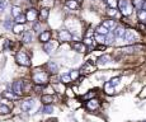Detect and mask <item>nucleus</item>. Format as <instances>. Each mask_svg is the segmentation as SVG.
<instances>
[{
	"label": "nucleus",
	"instance_id": "1",
	"mask_svg": "<svg viewBox=\"0 0 146 122\" xmlns=\"http://www.w3.org/2000/svg\"><path fill=\"white\" fill-rule=\"evenodd\" d=\"M118 7L119 10L123 15H131L133 12V4L130 1V0H119L118 1Z\"/></svg>",
	"mask_w": 146,
	"mask_h": 122
},
{
	"label": "nucleus",
	"instance_id": "2",
	"mask_svg": "<svg viewBox=\"0 0 146 122\" xmlns=\"http://www.w3.org/2000/svg\"><path fill=\"white\" fill-rule=\"evenodd\" d=\"M33 81H35L37 85H42V84H46L48 81V75L44 71H36L33 75Z\"/></svg>",
	"mask_w": 146,
	"mask_h": 122
},
{
	"label": "nucleus",
	"instance_id": "3",
	"mask_svg": "<svg viewBox=\"0 0 146 122\" xmlns=\"http://www.w3.org/2000/svg\"><path fill=\"white\" fill-rule=\"evenodd\" d=\"M15 60L18 62L19 65H22V66H31V59L28 57V55L26 52H18L15 56Z\"/></svg>",
	"mask_w": 146,
	"mask_h": 122
},
{
	"label": "nucleus",
	"instance_id": "4",
	"mask_svg": "<svg viewBox=\"0 0 146 122\" xmlns=\"http://www.w3.org/2000/svg\"><path fill=\"white\" fill-rule=\"evenodd\" d=\"M72 39V35L66 29H62L58 32V41L61 42H70Z\"/></svg>",
	"mask_w": 146,
	"mask_h": 122
},
{
	"label": "nucleus",
	"instance_id": "5",
	"mask_svg": "<svg viewBox=\"0 0 146 122\" xmlns=\"http://www.w3.org/2000/svg\"><path fill=\"white\" fill-rule=\"evenodd\" d=\"M58 47V42H56V41H51L50 39L48 42H46V43L43 45V50L46 51L47 53H51V52H53Z\"/></svg>",
	"mask_w": 146,
	"mask_h": 122
},
{
	"label": "nucleus",
	"instance_id": "6",
	"mask_svg": "<svg viewBox=\"0 0 146 122\" xmlns=\"http://www.w3.org/2000/svg\"><path fill=\"white\" fill-rule=\"evenodd\" d=\"M137 33L135 32L133 29H126V32H125V39L127 42H135L137 39Z\"/></svg>",
	"mask_w": 146,
	"mask_h": 122
},
{
	"label": "nucleus",
	"instance_id": "7",
	"mask_svg": "<svg viewBox=\"0 0 146 122\" xmlns=\"http://www.w3.org/2000/svg\"><path fill=\"white\" fill-rule=\"evenodd\" d=\"M12 88H13V92L17 95H22V93H23V81H21V80L14 81Z\"/></svg>",
	"mask_w": 146,
	"mask_h": 122
},
{
	"label": "nucleus",
	"instance_id": "8",
	"mask_svg": "<svg viewBox=\"0 0 146 122\" xmlns=\"http://www.w3.org/2000/svg\"><path fill=\"white\" fill-rule=\"evenodd\" d=\"M99 106H100L99 101H98V99H95V98L86 101V108H88L89 111H95V109H98V108H99Z\"/></svg>",
	"mask_w": 146,
	"mask_h": 122
},
{
	"label": "nucleus",
	"instance_id": "9",
	"mask_svg": "<svg viewBox=\"0 0 146 122\" xmlns=\"http://www.w3.org/2000/svg\"><path fill=\"white\" fill-rule=\"evenodd\" d=\"M33 106H35V101H33V99H26L24 102H22L21 108H22V111H24V112H28V111H31L33 108Z\"/></svg>",
	"mask_w": 146,
	"mask_h": 122
},
{
	"label": "nucleus",
	"instance_id": "10",
	"mask_svg": "<svg viewBox=\"0 0 146 122\" xmlns=\"http://www.w3.org/2000/svg\"><path fill=\"white\" fill-rule=\"evenodd\" d=\"M37 17H38V13H37V10H36V9H28L27 10V13H26L27 21L33 22V21H36V19H37Z\"/></svg>",
	"mask_w": 146,
	"mask_h": 122
},
{
	"label": "nucleus",
	"instance_id": "11",
	"mask_svg": "<svg viewBox=\"0 0 146 122\" xmlns=\"http://www.w3.org/2000/svg\"><path fill=\"white\" fill-rule=\"evenodd\" d=\"M72 49L75 51H78V52H80V53H84L86 51V46L83 43V42H74V43H72Z\"/></svg>",
	"mask_w": 146,
	"mask_h": 122
},
{
	"label": "nucleus",
	"instance_id": "12",
	"mask_svg": "<svg viewBox=\"0 0 146 122\" xmlns=\"http://www.w3.org/2000/svg\"><path fill=\"white\" fill-rule=\"evenodd\" d=\"M125 32H126V29L122 27V25H117V27L114 28L113 35H114V37H118V38H123V37H125Z\"/></svg>",
	"mask_w": 146,
	"mask_h": 122
},
{
	"label": "nucleus",
	"instance_id": "13",
	"mask_svg": "<svg viewBox=\"0 0 146 122\" xmlns=\"http://www.w3.org/2000/svg\"><path fill=\"white\" fill-rule=\"evenodd\" d=\"M50 39H51V32H50V31H44V32H42L40 35V41L42 43H46Z\"/></svg>",
	"mask_w": 146,
	"mask_h": 122
},
{
	"label": "nucleus",
	"instance_id": "14",
	"mask_svg": "<svg viewBox=\"0 0 146 122\" xmlns=\"http://www.w3.org/2000/svg\"><path fill=\"white\" fill-rule=\"evenodd\" d=\"M102 25H104V27H106L108 31H113L114 28L117 27L116 22H114V21H112V19H108V21H104V22H103V24H102Z\"/></svg>",
	"mask_w": 146,
	"mask_h": 122
},
{
	"label": "nucleus",
	"instance_id": "15",
	"mask_svg": "<svg viewBox=\"0 0 146 122\" xmlns=\"http://www.w3.org/2000/svg\"><path fill=\"white\" fill-rule=\"evenodd\" d=\"M41 101L43 102L44 106H50V104H51L52 102H53V97H52L51 94H43V95L41 97Z\"/></svg>",
	"mask_w": 146,
	"mask_h": 122
},
{
	"label": "nucleus",
	"instance_id": "16",
	"mask_svg": "<svg viewBox=\"0 0 146 122\" xmlns=\"http://www.w3.org/2000/svg\"><path fill=\"white\" fill-rule=\"evenodd\" d=\"M109 60H111V57H109L108 55H103V56H100V57L98 59L97 64L99 65V66H103V65H106V64H107V62H108Z\"/></svg>",
	"mask_w": 146,
	"mask_h": 122
},
{
	"label": "nucleus",
	"instance_id": "17",
	"mask_svg": "<svg viewBox=\"0 0 146 122\" xmlns=\"http://www.w3.org/2000/svg\"><path fill=\"white\" fill-rule=\"evenodd\" d=\"M95 32L98 33V35H102V36H107L109 33V31L107 29L104 25H98L97 29H95Z\"/></svg>",
	"mask_w": 146,
	"mask_h": 122
},
{
	"label": "nucleus",
	"instance_id": "18",
	"mask_svg": "<svg viewBox=\"0 0 146 122\" xmlns=\"http://www.w3.org/2000/svg\"><path fill=\"white\" fill-rule=\"evenodd\" d=\"M48 15H50V10L47 9V8H43V9H41V12H40V18H41V21H47Z\"/></svg>",
	"mask_w": 146,
	"mask_h": 122
},
{
	"label": "nucleus",
	"instance_id": "19",
	"mask_svg": "<svg viewBox=\"0 0 146 122\" xmlns=\"http://www.w3.org/2000/svg\"><path fill=\"white\" fill-rule=\"evenodd\" d=\"M104 92L107 93V94H109V95H112L114 93V87H112L109 81L104 84Z\"/></svg>",
	"mask_w": 146,
	"mask_h": 122
},
{
	"label": "nucleus",
	"instance_id": "20",
	"mask_svg": "<svg viewBox=\"0 0 146 122\" xmlns=\"http://www.w3.org/2000/svg\"><path fill=\"white\" fill-rule=\"evenodd\" d=\"M23 31H24L23 24H15V25H13V32L15 33V35H21Z\"/></svg>",
	"mask_w": 146,
	"mask_h": 122
},
{
	"label": "nucleus",
	"instance_id": "21",
	"mask_svg": "<svg viewBox=\"0 0 146 122\" xmlns=\"http://www.w3.org/2000/svg\"><path fill=\"white\" fill-rule=\"evenodd\" d=\"M66 7L69 8V9H76L78 8V1H75V0H67L66 1Z\"/></svg>",
	"mask_w": 146,
	"mask_h": 122
},
{
	"label": "nucleus",
	"instance_id": "22",
	"mask_svg": "<svg viewBox=\"0 0 146 122\" xmlns=\"http://www.w3.org/2000/svg\"><path fill=\"white\" fill-rule=\"evenodd\" d=\"M12 14H13L14 18H17V17H19L23 13H22V9L19 7H12Z\"/></svg>",
	"mask_w": 146,
	"mask_h": 122
},
{
	"label": "nucleus",
	"instance_id": "23",
	"mask_svg": "<svg viewBox=\"0 0 146 122\" xmlns=\"http://www.w3.org/2000/svg\"><path fill=\"white\" fill-rule=\"evenodd\" d=\"M8 113H10V107L0 104V115H8Z\"/></svg>",
	"mask_w": 146,
	"mask_h": 122
},
{
	"label": "nucleus",
	"instance_id": "24",
	"mask_svg": "<svg viewBox=\"0 0 146 122\" xmlns=\"http://www.w3.org/2000/svg\"><path fill=\"white\" fill-rule=\"evenodd\" d=\"M94 39L98 42V43H100V45H104L106 43V36H102V35H98V33H95V37H94Z\"/></svg>",
	"mask_w": 146,
	"mask_h": 122
},
{
	"label": "nucleus",
	"instance_id": "25",
	"mask_svg": "<svg viewBox=\"0 0 146 122\" xmlns=\"http://www.w3.org/2000/svg\"><path fill=\"white\" fill-rule=\"evenodd\" d=\"M60 80L62 81L64 84H69V83H71V78H70V75L69 74H64V75H61V78H60Z\"/></svg>",
	"mask_w": 146,
	"mask_h": 122
},
{
	"label": "nucleus",
	"instance_id": "26",
	"mask_svg": "<svg viewBox=\"0 0 146 122\" xmlns=\"http://www.w3.org/2000/svg\"><path fill=\"white\" fill-rule=\"evenodd\" d=\"M113 41H114V35L109 32L108 35L106 36V45H112L113 43Z\"/></svg>",
	"mask_w": 146,
	"mask_h": 122
},
{
	"label": "nucleus",
	"instance_id": "27",
	"mask_svg": "<svg viewBox=\"0 0 146 122\" xmlns=\"http://www.w3.org/2000/svg\"><path fill=\"white\" fill-rule=\"evenodd\" d=\"M15 22H17V24H24L27 22L26 15H24V14H21L19 17H17L15 18Z\"/></svg>",
	"mask_w": 146,
	"mask_h": 122
},
{
	"label": "nucleus",
	"instance_id": "28",
	"mask_svg": "<svg viewBox=\"0 0 146 122\" xmlns=\"http://www.w3.org/2000/svg\"><path fill=\"white\" fill-rule=\"evenodd\" d=\"M3 95H4V97H7V98H9V99H15V98H18V95H17L15 93L9 92V90L4 92V93H3Z\"/></svg>",
	"mask_w": 146,
	"mask_h": 122
},
{
	"label": "nucleus",
	"instance_id": "29",
	"mask_svg": "<svg viewBox=\"0 0 146 122\" xmlns=\"http://www.w3.org/2000/svg\"><path fill=\"white\" fill-rule=\"evenodd\" d=\"M22 41H23V43H29L32 41V35L31 33H24L23 37H22Z\"/></svg>",
	"mask_w": 146,
	"mask_h": 122
},
{
	"label": "nucleus",
	"instance_id": "30",
	"mask_svg": "<svg viewBox=\"0 0 146 122\" xmlns=\"http://www.w3.org/2000/svg\"><path fill=\"white\" fill-rule=\"evenodd\" d=\"M81 71H84V73H92V71H94V67L90 66V64H85L83 67H81Z\"/></svg>",
	"mask_w": 146,
	"mask_h": 122
},
{
	"label": "nucleus",
	"instance_id": "31",
	"mask_svg": "<svg viewBox=\"0 0 146 122\" xmlns=\"http://www.w3.org/2000/svg\"><path fill=\"white\" fill-rule=\"evenodd\" d=\"M137 17H139V19L141 22H146V12L144 9L139 10V13H137Z\"/></svg>",
	"mask_w": 146,
	"mask_h": 122
},
{
	"label": "nucleus",
	"instance_id": "32",
	"mask_svg": "<svg viewBox=\"0 0 146 122\" xmlns=\"http://www.w3.org/2000/svg\"><path fill=\"white\" fill-rule=\"evenodd\" d=\"M144 4H145L144 0H135L133 1V7L139 8V10H141V8L144 9Z\"/></svg>",
	"mask_w": 146,
	"mask_h": 122
},
{
	"label": "nucleus",
	"instance_id": "33",
	"mask_svg": "<svg viewBox=\"0 0 146 122\" xmlns=\"http://www.w3.org/2000/svg\"><path fill=\"white\" fill-rule=\"evenodd\" d=\"M85 46H90L92 43H93V37H92L90 35H86V37L84 38V42H83Z\"/></svg>",
	"mask_w": 146,
	"mask_h": 122
},
{
	"label": "nucleus",
	"instance_id": "34",
	"mask_svg": "<svg viewBox=\"0 0 146 122\" xmlns=\"http://www.w3.org/2000/svg\"><path fill=\"white\" fill-rule=\"evenodd\" d=\"M107 4H108V7L112 8V9H116V8L118 7V1H117V0H107Z\"/></svg>",
	"mask_w": 146,
	"mask_h": 122
},
{
	"label": "nucleus",
	"instance_id": "35",
	"mask_svg": "<svg viewBox=\"0 0 146 122\" xmlns=\"http://www.w3.org/2000/svg\"><path fill=\"white\" fill-rule=\"evenodd\" d=\"M47 67H48L50 71H52V73H56V71H57V65H56L55 62H52V61H50L48 64H47Z\"/></svg>",
	"mask_w": 146,
	"mask_h": 122
},
{
	"label": "nucleus",
	"instance_id": "36",
	"mask_svg": "<svg viewBox=\"0 0 146 122\" xmlns=\"http://www.w3.org/2000/svg\"><path fill=\"white\" fill-rule=\"evenodd\" d=\"M70 75V78H71V80H76L78 78H79V75H80V73L78 71V70H72L71 73L69 74Z\"/></svg>",
	"mask_w": 146,
	"mask_h": 122
},
{
	"label": "nucleus",
	"instance_id": "37",
	"mask_svg": "<svg viewBox=\"0 0 146 122\" xmlns=\"http://www.w3.org/2000/svg\"><path fill=\"white\" fill-rule=\"evenodd\" d=\"M41 112L42 113H52L53 112V107L50 104V106H44L43 108L41 109Z\"/></svg>",
	"mask_w": 146,
	"mask_h": 122
},
{
	"label": "nucleus",
	"instance_id": "38",
	"mask_svg": "<svg viewBox=\"0 0 146 122\" xmlns=\"http://www.w3.org/2000/svg\"><path fill=\"white\" fill-rule=\"evenodd\" d=\"M119 80H121L119 76H116V78H112L111 80H109V83H111L112 87H116V85H118L119 84Z\"/></svg>",
	"mask_w": 146,
	"mask_h": 122
},
{
	"label": "nucleus",
	"instance_id": "39",
	"mask_svg": "<svg viewBox=\"0 0 146 122\" xmlns=\"http://www.w3.org/2000/svg\"><path fill=\"white\" fill-rule=\"evenodd\" d=\"M94 95H95L94 92H89V93H86V94L84 95V99H88V101H89V99H93Z\"/></svg>",
	"mask_w": 146,
	"mask_h": 122
},
{
	"label": "nucleus",
	"instance_id": "40",
	"mask_svg": "<svg viewBox=\"0 0 146 122\" xmlns=\"http://www.w3.org/2000/svg\"><path fill=\"white\" fill-rule=\"evenodd\" d=\"M107 13H108V15L114 17V15H116V14H117V9H112V8H109V9H108V12H107Z\"/></svg>",
	"mask_w": 146,
	"mask_h": 122
},
{
	"label": "nucleus",
	"instance_id": "41",
	"mask_svg": "<svg viewBox=\"0 0 146 122\" xmlns=\"http://www.w3.org/2000/svg\"><path fill=\"white\" fill-rule=\"evenodd\" d=\"M106 46H98V50H104Z\"/></svg>",
	"mask_w": 146,
	"mask_h": 122
},
{
	"label": "nucleus",
	"instance_id": "42",
	"mask_svg": "<svg viewBox=\"0 0 146 122\" xmlns=\"http://www.w3.org/2000/svg\"><path fill=\"white\" fill-rule=\"evenodd\" d=\"M144 10L146 12V1H145V4H144Z\"/></svg>",
	"mask_w": 146,
	"mask_h": 122
},
{
	"label": "nucleus",
	"instance_id": "43",
	"mask_svg": "<svg viewBox=\"0 0 146 122\" xmlns=\"http://www.w3.org/2000/svg\"><path fill=\"white\" fill-rule=\"evenodd\" d=\"M0 8H1V0H0Z\"/></svg>",
	"mask_w": 146,
	"mask_h": 122
},
{
	"label": "nucleus",
	"instance_id": "44",
	"mask_svg": "<svg viewBox=\"0 0 146 122\" xmlns=\"http://www.w3.org/2000/svg\"><path fill=\"white\" fill-rule=\"evenodd\" d=\"M142 122H146V121H142Z\"/></svg>",
	"mask_w": 146,
	"mask_h": 122
},
{
	"label": "nucleus",
	"instance_id": "45",
	"mask_svg": "<svg viewBox=\"0 0 146 122\" xmlns=\"http://www.w3.org/2000/svg\"><path fill=\"white\" fill-rule=\"evenodd\" d=\"M75 1H76V0H75Z\"/></svg>",
	"mask_w": 146,
	"mask_h": 122
}]
</instances>
